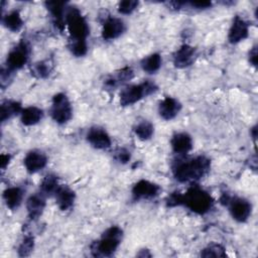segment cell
Listing matches in <instances>:
<instances>
[{"label":"cell","instance_id":"31","mask_svg":"<svg viewBox=\"0 0 258 258\" xmlns=\"http://www.w3.org/2000/svg\"><path fill=\"white\" fill-rule=\"evenodd\" d=\"M139 5V2L136 0H124L118 4V12L123 15H129L133 13Z\"/></svg>","mask_w":258,"mask_h":258},{"label":"cell","instance_id":"36","mask_svg":"<svg viewBox=\"0 0 258 258\" xmlns=\"http://www.w3.org/2000/svg\"><path fill=\"white\" fill-rule=\"evenodd\" d=\"M250 131H251V136H252V138L255 140V139H256V136H257V127H256V125L253 126V127L250 129Z\"/></svg>","mask_w":258,"mask_h":258},{"label":"cell","instance_id":"21","mask_svg":"<svg viewBox=\"0 0 258 258\" xmlns=\"http://www.w3.org/2000/svg\"><path fill=\"white\" fill-rule=\"evenodd\" d=\"M24 198V190L20 186H10L3 191V200L6 207L11 210H17L22 204Z\"/></svg>","mask_w":258,"mask_h":258},{"label":"cell","instance_id":"6","mask_svg":"<svg viewBox=\"0 0 258 258\" xmlns=\"http://www.w3.org/2000/svg\"><path fill=\"white\" fill-rule=\"evenodd\" d=\"M221 203L228 207L231 217L239 223L247 222L252 214V204L244 198L223 194Z\"/></svg>","mask_w":258,"mask_h":258},{"label":"cell","instance_id":"20","mask_svg":"<svg viewBox=\"0 0 258 258\" xmlns=\"http://www.w3.org/2000/svg\"><path fill=\"white\" fill-rule=\"evenodd\" d=\"M134 77V72L130 67H125L120 69L119 71L115 72V74L109 76L105 82V88L107 89H116L119 86L127 83L128 81H130L132 78Z\"/></svg>","mask_w":258,"mask_h":258},{"label":"cell","instance_id":"3","mask_svg":"<svg viewBox=\"0 0 258 258\" xmlns=\"http://www.w3.org/2000/svg\"><path fill=\"white\" fill-rule=\"evenodd\" d=\"M123 230L118 226H111L102 236L91 244V253L95 257H111L121 244Z\"/></svg>","mask_w":258,"mask_h":258},{"label":"cell","instance_id":"16","mask_svg":"<svg viewBox=\"0 0 258 258\" xmlns=\"http://www.w3.org/2000/svg\"><path fill=\"white\" fill-rule=\"evenodd\" d=\"M46 196L42 192H35L31 195L26 200V210L27 216L31 221H35L42 215L45 205H46Z\"/></svg>","mask_w":258,"mask_h":258},{"label":"cell","instance_id":"22","mask_svg":"<svg viewBox=\"0 0 258 258\" xmlns=\"http://www.w3.org/2000/svg\"><path fill=\"white\" fill-rule=\"evenodd\" d=\"M43 115V110L39 107L28 106L22 109L20 113V120L25 126H33L42 120Z\"/></svg>","mask_w":258,"mask_h":258},{"label":"cell","instance_id":"2","mask_svg":"<svg viewBox=\"0 0 258 258\" xmlns=\"http://www.w3.org/2000/svg\"><path fill=\"white\" fill-rule=\"evenodd\" d=\"M211 168V160L205 155L181 158L172 165V174L178 182H195L203 178Z\"/></svg>","mask_w":258,"mask_h":258},{"label":"cell","instance_id":"34","mask_svg":"<svg viewBox=\"0 0 258 258\" xmlns=\"http://www.w3.org/2000/svg\"><path fill=\"white\" fill-rule=\"evenodd\" d=\"M248 59H249V62L253 66V67H257V46L254 45L250 50H249V53H248Z\"/></svg>","mask_w":258,"mask_h":258},{"label":"cell","instance_id":"33","mask_svg":"<svg viewBox=\"0 0 258 258\" xmlns=\"http://www.w3.org/2000/svg\"><path fill=\"white\" fill-rule=\"evenodd\" d=\"M186 6L195 10H205L212 7V2L210 1H192V2H185Z\"/></svg>","mask_w":258,"mask_h":258},{"label":"cell","instance_id":"9","mask_svg":"<svg viewBox=\"0 0 258 258\" xmlns=\"http://www.w3.org/2000/svg\"><path fill=\"white\" fill-rule=\"evenodd\" d=\"M161 191L159 184L147 179L138 180L131 189V196L134 201L151 200L156 198Z\"/></svg>","mask_w":258,"mask_h":258},{"label":"cell","instance_id":"7","mask_svg":"<svg viewBox=\"0 0 258 258\" xmlns=\"http://www.w3.org/2000/svg\"><path fill=\"white\" fill-rule=\"evenodd\" d=\"M50 116L51 119L59 125H63L72 119L73 107L70 99L64 93H57L52 97Z\"/></svg>","mask_w":258,"mask_h":258},{"label":"cell","instance_id":"17","mask_svg":"<svg viewBox=\"0 0 258 258\" xmlns=\"http://www.w3.org/2000/svg\"><path fill=\"white\" fill-rule=\"evenodd\" d=\"M181 110L180 102L173 97H165L158 104V114L166 121L174 119Z\"/></svg>","mask_w":258,"mask_h":258},{"label":"cell","instance_id":"25","mask_svg":"<svg viewBox=\"0 0 258 258\" xmlns=\"http://www.w3.org/2000/svg\"><path fill=\"white\" fill-rule=\"evenodd\" d=\"M161 55L157 52H154L144 56L140 62V67L147 74H155L161 68Z\"/></svg>","mask_w":258,"mask_h":258},{"label":"cell","instance_id":"26","mask_svg":"<svg viewBox=\"0 0 258 258\" xmlns=\"http://www.w3.org/2000/svg\"><path fill=\"white\" fill-rule=\"evenodd\" d=\"M52 72V63L48 59L38 60L30 67L31 75L36 79H46Z\"/></svg>","mask_w":258,"mask_h":258},{"label":"cell","instance_id":"28","mask_svg":"<svg viewBox=\"0 0 258 258\" xmlns=\"http://www.w3.org/2000/svg\"><path fill=\"white\" fill-rule=\"evenodd\" d=\"M133 131L135 133V135L140 139V140H148L150 139L153 134H154V126L151 122L147 121V120H143L140 121L139 123H137L134 128Z\"/></svg>","mask_w":258,"mask_h":258},{"label":"cell","instance_id":"24","mask_svg":"<svg viewBox=\"0 0 258 258\" xmlns=\"http://www.w3.org/2000/svg\"><path fill=\"white\" fill-rule=\"evenodd\" d=\"M2 24L12 32H18L23 26V19L18 10H12L2 16Z\"/></svg>","mask_w":258,"mask_h":258},{"label":"cell","instance_id":"1","mask_svg":"<svg viewBox=\"0 0 258 258\" xmlns=\"http://www.w3.org/2000/svg\"><path fill=\"white\" fill-rule=\"evenodd\" d=\"M168 207L183 206L198 215H205L214 206V199L209 191L200 185L192 184L184 192H172L166 199Z\"/></svg>","mask_w":258,"mask_h":258},{"label":"cell","instance_id":"23","mask_svg":"<svg viewBox=\"0 0 258 258\" xmlns=\"http://www.w3.org/2000/svg\"><path fill=\"white\" fill-rule=\"evenodd\" d=\"M22 109L23 108L18 101H15V100L3 101L1 103V121L5 122L17 115H20Z\"/></svg>","mask_w":258,"mask_h":258},{"label":"cell","instance_id":"5","mask_svg":"<svg viewBox=\"0 0 258 258\" xmlns=\"http://www.w3.org/2000/svg\"><path fill=\"white\" fill-rule=\"evenodd\" d=\"M157 90V85L151 80L143 81L137 85L126 86L120 93V104L123 107L132 106L142 99L154 94Z\"/></svg>","mask_w":258,"mask_h":258},{"label":"cell","instance_id":"30","mask_svg":"<svg viewBox=\"0 0 258 258\" xmlns=\"http://www.w3.org/2000/svg\"><path fill=\"white\" fill-rule=\"evenodd\" d=\"M34 249V238L31 235H25L20 242L18 248H17V253L21 257H26L31 254V252Z\"/></svg>","mask_w":258,"mask_h":258},{"label":"cell","instance_id":"15","mask_svg":"<svg viewBox=\"0 0 258 258\" xmlns=\"http://www.w3.org/2000/svg\"><path fill=\"white\" fill-rule=\"evenodd\" d=\"M44 5L51 16L54 26L59 31H62L66 27V13L68 9V3L62 1H46Z\"/></svg>","mask_w":258,"mask_h":258},{"label":"cell","instance_id":"12","mask_svg":"<svg viewBox=\"0 0 258 258\" xmlns=\"http://www.w3.org/2000/svg\"><path fill=\"white\" fill-rule=\"evenodd\" d=\"M198 57L196 47L184 43L179 46L173 54V64L177 69H184L191 66Z\"/></svg>","mask_w":258,"mask_h":258},{"label":"cell","instance_id":"10","mask_svg":"<svg viewBox=\"0 0 258 258\" xmlns=\"http://www.w3.org/2000/svg\"><path fill=\"white\" fill-rule=\"evenodd\" d=\"M87 142L96 149H108L111 147L112 140L108 132L100 126H92L86 133Z\"/></svg>","mask_w":258,"mask_h":258},{"label":"cell","instance_id":"13","mask_svg":"<svg viewBox=\"0 0 258 258\" xmlns=\"http://www.w3.org/2000/svg\"><path fill=\"white\" fill-rule=\"evenodd\" d=\"M249 35V23L241 16H235L228 32V41L231 44H237Z\"/></svg>","mask_w":258,"mask_h":258},{"label":"cell","instance_id":"19","mask_svg":"<svg viewBox=\"0 0 258 258\" xmlns=\"http://www.w3.org/2000/svg\"><path fill=\"white\" fill-rule=\"evenodd\" d=\"M192 138L186 132H177L170 139V146L174 153L184 155L192 149Z\"/></svg>","mask_w":258,"mask_h":258},{"label":"cell","instance_id":"14","mask_svg":"<svg viewBox=\"0 0 258 258\" xmlns=\"http://www.w3.org/2000/svg\"><path fill=\"white\" fill-rule=\"evenodd\" d=\"M47 161H48V158L43 151L38 149H33L26 153L23 159V164L27 172L36 173L42 170L46 166Z\"/></svg>","mask_w":258,"mask_h":258},{"label":"cell","instance_id":"4","mask_svg":"<svg viewBox=\"0 0 258 258\" xmlns=\"http://www.w3.org/2000/svg\"><path fill=\"white\" fill-rule=\"evenodd\" d=\"M66 26L72 41H87L90 34V27L82 12L75 6H68L66 13Z\"/></svg>","mask_w":258,"mask_h":258},{"label":"cell","instance_id":"35","mask_svg":"<svg viewBox=\"0 0 258 258\" xmlns=\"http://www.w3.org/2000/svg\"><path fill=\"white\" fill-rule=\"evenodd\" d=\"M10 155L9 154H2L1 155V158H0V163H1V168L4 170L5 167L8 165L9 161H10Z\"/></svg>","mask_w":258,"mask_h":258},{"label":"cell","instance_id":"32","mask_svg":"<svg viewBox=\"0 0 258 258\" xmlns=\"http://www.w3.org/2000/svg\"><path fill=\"white\" fill-rule=\"evenodd\" d=\"M114 158L121 164H126L131 159V153L124 147H119L114 151Z\"/></svg>","mask_w":258,"mask_h":258},{"label":"cell","instance_id":"8","mask_svg":"<svg viewBox=\"0 0 258 258\" xmlns=\"http://www.w3.org/2000/svg\"><path fill=\"white\" fill-rule=\"evenodd\" d=\"M30 54V46L28 42L23 39L19 41L11 50L8 52L6 57L5 67L10 73H14L22 69L28 61Z\"/></svg>","mask_w":258,"mask_h":258},{"label":"cell","instance_id":"29","mask_svg":"<svg viewBox=\"0 0 258 258\" xmlns=\"http://www.w3.org/2000/svg\"><path fill=\"white\" fill-rule=\"evenodd\" d=\"M203 257H226V249L219 243H211L201 251Z\"/></svg>","mask_w":258,"mask_h":258},{"label":"cell","instance_id":"11","mask_svg":"<svg viewBox=\"0 0 258 258\" xmlns=\"http://www.w3.org/2000/svg\"><path fill=\"white\" fill-rule=\"evenodd\" d=\"M126 30L125 22L115 16H109L105 19L102 27V37L104 40H114L120 37Z\"/></svg>","mask_w":258,"mask_h":258},{"label":"cell","instance_id":"27","mask_svg":"<svg viewBox=\"0 0 258 258\" xmlns=\"http://www.w3.org/2000/svg\"><path fill=\"white\" fill-rule=\"evenodd\" d=\"M59 184L60 183L58 181L57 176L53 173H48L41 180L40 186H39V189H40L39 191L42 192L46 197L53 196L54 191L56 190V188L58 187Z\"/></svg>","mask_w":258,"mask_h":258},{"label":"cell","instance_id":"18","mask_svg":"<svg viewBox=\"0 0 258 258\" xmlns=\"http://www.w3.org/2000/svg\"><path fill=\"white\" fill-rule=\"evenodd\" d=\"M55 204L61 211H69L74 207L76 201L75 191L64 184H59L53 194Z\"/></svg>","mask_w":258,"mask_h":258}]
</instances>
